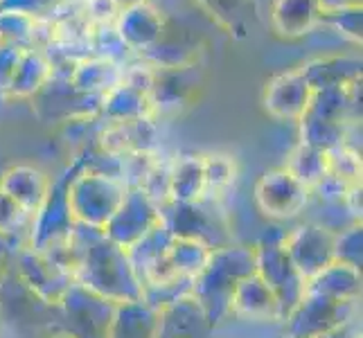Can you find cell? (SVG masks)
Wrapping results in <instances>:
<instances>
[{
	"instance_id": "cell-1",
	"label": "cell",
	"mask_w": 363,
	"mask_h": 338,
	"mask_svg": "<svg viewBox=\"0 0 363 338\" xmlns=\"http://www.w3.org/2000/svg\"><path fill=\"white\" fill-rule=\"evenodd\" d=\"M118 11V0H111V3L106 5V0H89L86 3V14H91L93 21L97 23H106L116 16Z\"/></svg>"
}]
</instances>
